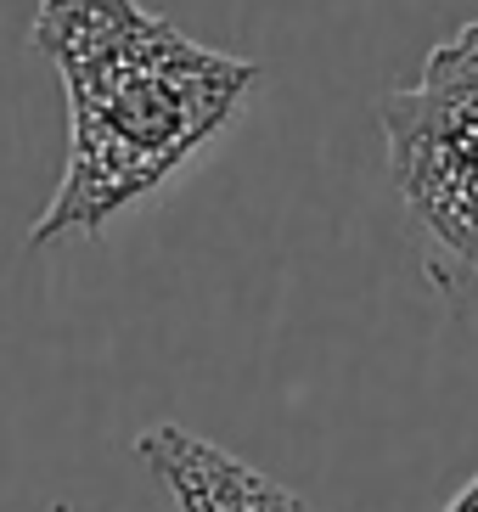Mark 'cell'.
Masks as SVG:
<instances>
[{
  "label": "cell",
  "mask_w": 478,
  "mask_h": 512,
  "mask_svg": "<svg viewBox=\"0 0 478 512\" xmlns=\"http://www.w3.org/2000/svg\"><path fill=\"white\" fill-rule=\"evenodd\" d=\"M29 46L68 91V164L29 248L96 237L209 147L254 96L259 68L180 34L141 0H40Z\"/></svg>",
  "instance_id": "1"
},
{
  "label": "cell",
  "mask_w": 478,
  "mask_h": 512,
  "mask_svg": "<svg viewBox=\"0 0 478 512\" xmlns=\"http://www.w3.org/2000/svg\"><path fill=\"white\" fill-rule=\"evenodd\" d=\"M383 141L428 265L478 259V23L439 40L422 74L383 102Z\"/></svg>",
  "instance_id": "2"
},
{
  "label": "cell",
  "mask_w": 478,
  "mask_h": 512,
  "mask_svg": "<svg viewBox=\"0 0 478 512\" xmlns=\"http://www.w3.org/2000/svg\"><path fill=\"white\" fill-rule=\"evenodd\" d=\"M135 462L152 473V484L164 490L175 512H310V501L293 496L287 484H276L254 462H242L225 445L180 428V422L141 428Z\"/></svg>",
  "instance_id": "3"
},
{
  "label": "cell",
  "mask_w": 478,
  "mask_h": 512,
  "mask_svg": "<svg viewBox=\"0 0 478 512\" xmlns=\"http://www.w3.org/2000/svg\"><path fill=\"white\" fill-rule=\"evenodd\" d=\"M428 276H434V287L450 299V310L467 321V327H478V259H450V265H428Z\"/></svg>",
  "instance_id": "4"
},
{
  "label": "cell",
  "mask_w": 478,
  "mask_h": 512,
  "mask_svg": "<svg viewBox=\"0 0 478 512\" xmlns=\"http://www.w3.org/2000/svg\"><path fill=\"white\" fill-rule=\"evenodd\" d=\"M445 512H478V473L462 484V490H456V496H450V507H445Z\"/></svg>",
  "instance_id": "5"
}]
</instances>
